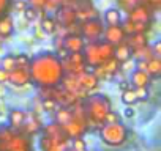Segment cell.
Listing matches in <instances>:
<instances>
[{"mask_svg": "<svg viewBox=\"0 0 161 151\" xmlns=\"http://www.w3.org/2000/svg\"><path fill=\"white\" fill-rule=\"evenodd\" d=\"M77 18H76V11L73 8V5L69 3H62L58 8H57V24H60L62 27L65 29H69L73 24H76Z\"/></svg>", "mask_w": 161, "mask_h": 151, "instance_id": "cell-9", "label": "cell"}, {"mask_svg": "<svg viewBox=\"0 0 161 151\" xmlns=\"http://www.w3.org/2000/svg\"><path fill=\"white\" fill-rule=\"evenodd\" d=\"M41 128H43V123H41L40 117L36 115V112H25V118H24V123H22L19 132H22L27 137H32L35 134H40Z\"/></svg>", "mask_w": 161, "mask_h": 151, "instance_id": "cell-8", "label": "cell"}, {"mask_svg": "<svg viewBox=\"0 0 161 151\" xmlns=\"http://www.w3.org/2000/svg\"><path fill=\"white\" fill-rule=\"evenodd\" d=\"M144 3H147L152 10H156L161 5V0H144Z\"/></svg>", "mask_w": 161, "mask_h": 151, "instance_id": "cell-40", "label": "cell"}, {"mask_svg": "<svg viewBox=\"0 0 161 151\" xmlns=\"http://www.w3.org/2000/svg\"><path fill=\"white\" fill-rule=\"evenodd\" d=\"M41 107H43V110H46L47 113H52V112L57 110L58 104H57V101H54V99H51V98H43V99H41Z\"/></svg>", "mask_w": 161, "mask_h": 151, "instance_id": "cell-28", "label": "cell"}, {"mask_svg": "<svg viewBox=\"0 0 161 151\" xmlns=\"http://www.w3.org/2000/svg\"><path fill=\"white\" fill-rule=\"evenodd\" d=\"M0 63H2V68H3L5 71H11V69L16 68V61H14V55H13V54L5 55L2 60H0Z\"/></svg>", "mask_w": 161, "mask_h": 151, "instance_id": "cell-29", "label": "cell"}, {"mask_svg": "<svg viewBox=\"0 0 161 151\" xmlns=\"http://www.w3.org/2000/svg\"><path fill=\"white\" fill-rule=\"evenodd\" d=\"M152 18H153V10L147 5V3H139L136 5L130 13H128V19L134 24H148L152 22Z\"/></svg>", "mask_w": 161, "mask_h": 151, "instance_id": "cell-7", "label": "cell"}, {"mask_svg": "<svg viewBox=\"0 0 161 151\" xmlns=\"http://www.w3.org/2000/svg\"><path fill=\"white\" fill-rule=\"evenodd\" d=\"M125 41H126V44L133 49V52L137 50V49H142V47H145V46L148 44L147 33H131V35H126Z\"/></svg>", "mask_w": 161, "mask_h": 151, "instance_id": "cell-19", "label": "cell"}, {"mask_svg": "<svg viewBox=\"0 0 161 151\" xmlns=\"http://www.w3.org/2000/svg\"><path fill=\"white\" fill-rule=\"evenodd\" d=\"M150 79H152V77L147 74V71L136 68V69L131 72V76H130V84H131L133 88H137V87H148Z\"/></svg>", "mask_w": 161, "mask_h": 151, "instance_id": "cell-18", "label": "cell"}, {"mask_svg": "<svg viewBox=\"0 0 161 151\" xmlns=\"http://www.w3.org/2000/svg\"><path fill=\"white\" fill-rule=\"evenodd\" d=\"M38 13H40V10H36L35 7H32V5H29L25 10H24V18H25V21L27 22H33L36 18H38Z\"/></svg>", "mask_w": 161, "mask_h": 151, "instance_id": "cell-30", "label": "cell"}, {"mask_svg": "<svg viewBox=\"0 0 161 151\" xmlns=\"http://www.w3.org/2000/svg\"><path fill=\"white\" fill-rule=\"evenodd\" d=\"M86 46V39L79 33H69L62 39V47H65L68 52H82Z\"/></svg>", "mask_w": 161, "mask_h": 151, "instance_id": "cell-16", "label": "cell"}, {"mask_svg": "<svg viewBox=\"0 0 161 151\" xmlns=\"http://www.w3.org/2000/svg\"><path fill=\"white\" fill-rule=\"evenodd\" d=\"M119 88H120V91H125V90L131 88V84H130V81H122V82H119Z\"/></svg>", "mask_w": 161, "mask_h": 151, "instance_id": "cell-42", "label": "cell"}, {"mask_svg": "<svg viewBox=\"0 0 161 151\" xmlns=\"http://www.w3.org/2000/svg\"><path fill=\"white\" fill-rule=\"evenodd\" d=\"M120 99H122V102H123L125 106H134L136 102H139V101H137V96H136V90H134L133 87L128 88V90H125V91H122Z\"/></svg>", "mask_w": 161, "mask_h": 151, "instance_id": "cell-26", "label": "cell"}, {"mask_svg": "<svg viewBox=\"0 0 161 151\" xmlns=\"http://www.w3.org/2000/svg\"><path fill=\"white\" fill-rule=\"evenodd\" d=\"M84 54V60H86V66H98L103 61L109 60L114 57V44L104 41V39H98V41H90L89 44L84 46L82 49Z\"/></svg>", "mask_w": 161, "mask_h": 151, "instance_id": "cell-3", "label": "cell"}, {"mask_svg": "<svg viewBox=\"0 0 161 151\" xmlns=\"http://www.w3.org/2000/svg\"><path fill=\"white\" fill-rule=\"evenodd\" d=\"M7 151H33V148H32V142L27 135H24L22 132H14L13 138L8 143Z\"/></svg>", "mask_w": 161, "mask_h": 151, "instance_id": "cell-14", "label": "cell"}, {"mask_svg": "<svg viewBox=\"0 0 161 151\" xmlns=\"http://www.w3.org/2000/svg\"><path fill=\"white\" fill-rule=\"evenodd\" d=\"M134 115H136V110H134L133 106H126V107L123 109V117H125V118H133Z\"/></svg>", "mask_w": 161, "mask_h": 151, "instance_id": "cell-37", "label": "cell"}, {"mask_svg": "<svg viewBox=\"0 0 161 151\" xmlns=\"http://www.w3.org/2000/svg\"><path fill=\"white\" fill-rule=\"evenodd\" d=\"M144 0H117V5H119V10H123L125 13H130L136 5L142 3Z\"/></svg>", "mask_w": 161, "mask_h": 151, "instance_id": "cell-27", "label": "cell"}, {"mask_svg": "<svg viewBox=\"0 0 161 151\" xmlns=\"http://www.w3.org/2000/svg\"><path fill=\"white\" fill-rule=\"evenodd\" d=\"M136 90V96H137V101H145L148 98V88L147 87H137L134 88Z\"/></svg>", "mask_w": 161, "mask_h": 151, "instance_id": "cell-34", "label": "cell"}, {"mask_svg": "<svg viewBox=\"0 0 161 151\" xmlns=\"http://www.w3.org/2000/svg\"><path fill=\"white\" fill-rule=\"evenodd\" d=\"M104 24L106 25H120L122 24V13L119 8H108L104 11Z\"/></svg>", "mask_w": 161, "mask_h": 151, "instance_id": "cell-24", "label": "cell"}, {"mask_svg": "<svg viewBox=\"0 0 161 151\" xmlns=\"http://www.w3.org/2000/svg\"><path fill=\"white\" fill-rule=\"evenodd\" d=\"M41 134L46 135L47 138H51L54 145H60V143L69 140V138L66 137L65 131L62 129V126H60L58 123H55V121L51 123V124H47V126H43V128H41Z\"/></svg>", "mask_w": 161, "mask_h": 151, "instance_id": "cell-10", "label": "cell"}, {"mask_svg": "<svg viewBox=\"0 0 161 151\" xmlns=\"http://www.w3.org/2000/svg\"><path fill=\"white\" fill-rule=\"evenodd\" d=\"M8 82V71H5L2 66H0V85Z\"/></svg>", "mask_w": 161, "mask_h": 151, "instance_id": "cell-39", "label": "cell"}, {"mask_svg": "<svg viewBox=\"0 0 161 151\" xmlns=\"http://www.w3.org/2000/svg\"><path fill=\"white\" fill-rule=\"evenodd\" d=\"M103 30H104V24L100 18H92V19H86L79 24V35L82 36L86 41H98L103 36Z\"/></svg>", "mask_w": 161, "mask_h": 151, "instance_id": "cell-5", "label": "cell"}, {"mask_svg": "<svg viewBox=\"0 0 161 151\" xmlns=\"http://www.w3.org/2000/svg\"><path fill=\"white\" fill-rule=\"evenodd\" d=\"M76 79H77V84L80 85V88H82L84 91H93L98 87V84H100L97 76L92 71H87V69L76 74Z\"/></svg>", "mask_w": 161, "mask_h": 151, "instance_id": "cell-15", "label": "cell"}, {"mask_svg": "<svg viewBox=\"0 0 161 151\" xmlns=\"http://www.w3.org/2000/svg\"><path fill=\"white\" fill-rule=\"evenodd\" d=\"M55 54H57V57H58L60 60H65V58L68 57V54H69V52H68L65 47H60V49H57V52H55Z\"/></svg>", "mask_w": 161, "mask_h": 151, "instance_id": "cell-41", "label": "cell"}, {"mask_svg": "<svg viewBox=\"0 0 161 151\" xmlns=\"http://www.w3.org/2000/svg\"><path fill=\"white\" fill-rule=\"evenodd\" d=\"M13 7V0H0V18L10 13Z\"/></svg>", "mask_w": 161, "mask_h": 151, "instance_id": "cell-32", "label": "cell"}, {"mask_svg": "<svg viewBox=\"0 0 161 151\" xmlns=\"http://www.w3.org/2000/svg\"><path fill=\"white\" fill-rule=\"evenodd\" d=\"M14 32V21L10 14L0 18V38H8Z\"/></svg>", "mask_w": 161, "mask_h": 151, "instance_id": "cell-21", "label": "cell"}, {"mask_svg": "<svg viewBox=\"0 0 161 151\" xmlns=\"http://www.w3.org/2000/svg\"><path fill=\"white\" fill-rule=\"evenodd\" d=\"M29 5L35 7L36 10H44V7H46V0H30V3H29Z\"/></svg>", "mask_w": 161, "mask_h": 151, "instance_id": "cell-38", "label": "cell"}, {"mask_svg": "<svg viewBox=\"0 0 161 151\" xmlns=\"http://www.w3.org/2000/svg\"><path fill=\"white\" fill-rule=\"evenodd\" d=\"M114 58L119 63H128L133 58V49L126 44V41H122L114 46Z\"/></svg>", "mask_w": 161, "mask_h": 151, "instance_id": "cell-17", "label": "cell"}, {"mask_svg": "<svg viewBox=\"0 0 161 151\" xmlns=\"http://www.w3.org/2000/svg\"><path fill=\"white\" fill-rule=\"evenodd\" d=\"M29 7V2L27 0H13V10L16 13H24V10Z\"/></svg>", "mask_w": 161, "mask_h": 151, "instance_id": "cell-33", "label": "cell"}, {"mask_svg": "<svg viewBox=\"0 0 161 151\" xmlns=\"http://www.w3.org/2000/svg\"><path fill=\"white\" fill-rule=\"evenodd\" d=\"M73 151H89L87 148H82V149H73Z\"/></svg>", "mask_w": 161, "mask_h": 151, "instance_id": "cell-44", "label": "cell"}, {"mask_svg": "<svg viewBox=\"0 0 161 151\" xmlns=\"http://www.w3.org/2000/svg\"><path fill=\"white\" fill-rule=\"evenodd\" d=\"M76 11V18L79 21H86V19H92V18H98L97 16V10L92 5L90 0H77L76 5L73 7Z\"/></svg>", "mask_w": 161, "mask_h": 151, "instance_id": "cell-11", "label": "cell"}, {"mask_svg": "<svg viewBox=\"0 0 161 151\" xmlns=\"http://www.w3.org/2000/svg\"><path fill=\"white\" fill-rule=\"evenodd\" d=\"M150 49L155 57H161V41H155L153 46H150Z\"/></svg>", "mask_w": 161, "mask_h": 151, "instance_id": "cell-36", "label": "cell"}, {"mask_svg": "<svg viewBox=\"0 0 161 151\" xmlns=\"http://www.w3.org/2000/svg\"><path fill=\"white\" fill-rule=\"evenodd\" d=\"M8 82L14 87H22L30 84V74H29V66L27 68H19L16 66L14 69L8 71Z\"/></svg>", "mask_w": 161, "mask_h": 151, "instance_id": "cell-13", "label": "cell"}, {"mask_svg": "<svg viewBox=\"0 0 161 151\" xmlns=\"http://www.w3.org/2000/svg\"><path fill=\"white\" fill-rule=\"evenodd\" d=\"M144 71H147V74L150 77H158L161 74V58L159 57H152L145 61V68Z\"/></svg>", "mask_w": 161, "mask_h": 151, "instance_id": "cell-22", "label": "cell"}, {"mask_svg": "<svg viewBox=\"0 0 161 151\" xmlns=\"http://www.w3.org/2000/svg\"><path fill=\"white\" fill-rule=\"evenodd\" d=\"M104 41L111 43V44H119L122 41H125L126 38V33L123 30L122 25H106L104 30H103V36H101Z\"/></svg>", "mask_w": 161, "mask_h": 151, "instance_id": "cell-12", "label": "cell"}, {"mask_svg": "<svg viewBox=\"0 0 161 151\" xmlns=\"http://www.w3.org/2000/svg\"><path fill=\"white\" fill-rule=\"evenodd\" d=\"M57 22L52 16H43L41 22H40V29L46 33V35H54L57 32Z\"/></svg>", "mask_w": 161, "mask_h": 151, "instance_id": "cell-25", "label": "cell"}, {"mask_svg": "<svg viewBox=\"0 0 161 151\" xmlns=\"http://www.w3.org/2000/svg\"><path fill=\"white\" fill-rule=\"evenodd\" d=\"M120 65H122V63H119V61L112 57V58L103 61L101 65L93 66V68H92V69H93L92 72L98 77V81H111V79H114V76L120 71Z\"/></svg>", "mask_w": 161, "mask_h": 151, "instance_id": "cell-6", "label": "cell"}, {"mask_svg": "<svg viewBox=\"0 0 161 151\" xmlns=\"http://www.w3.org/2000/svg\"><path fill=\"white\" fill-rule=\"evenodd\" d=\"M0 115H3V106H2V102H0Z\"/></svg>", "mask_w": 161, "mask_h": 151, "instance_id": "cell-43", "label": "cell"}, {"mask_svg": "<svg viewBox=\"0 0 161 151\" xmlns=\"http://www.w3.org/2000/svg\"><path fill=\"white\" fill-rule=\"evenodd\" d=\"M24 118H25V110H21V109H13L10 110V115H8V121H10V128L16 132H19L22 123H24Z\"/></svg>", "mask_w": 161, "mask_h": 151, "instance_id": "cell-20", "label": "cell"}, {"mask_svg": "<svg viewBox=\"0 0 161 151\" xmlns=\"http://www.w3.org/2000/svg\"><path fill=\"white\" fill-rule=\"evenodd\" d=\"M16 131H13L10 126L7 124H0V151H7L10 140L13 138Z\"/></svg>", "mask_w": 161, "mask_h": 151, "instance_id": "cell-23", "label": "cell"}, {"mask_svg": "<svg viewBox=\"0 0 161 151\" xmlns=\"http://www.w3.org/2000/svg\"><path fill=\"white\" fill-rule=\"evenodd\" d=\"M29 74L30 82L38 88H51L58 87L65 76L62 60L55 52L43 50L38 52L29 61Z\"/></svg>", "mask_w": 161, "mask_h": 151, "instance_id": "cell-1", "label": "cell"}, {"mask_svg": "<svg viewBox=\"0 0 161 151\" xmlns=\"http://www.w3.org/2000/svg\"><path fill=\"white\" fill-rule=\"evenodd\" d=\"M14 61H16V66H19V68H27L30 58H29V55H25V54H16V55H14Z\"/></svg>", "mask_w": 161, "mask_h": 151, "instance_id": "cell-31", "label": "cell"}, {"mask_svg": "<svg viewBox=\"0 0 161 151\" xmlns=\"http://www.w3.org/2000/svg\"><path fill=\"white\" fill-rule=\"evenodd\" d=\"M114 121H120V117L115 113V112H108L106 118H104V123H114Z\"/></svg>", "mask_w": 161, "mask_h": 151, "instance_id": "cell-35", "label": "cell"}, {"mask_svg": "<svg viewBox=\"0 0 161 151\" xmlns=\"http://www.w3.org/2000/svg\"><path fill=\"white\" fill-rule=\"evenodd\" d=\"M100 138L109 146H122L128 140V128L122 121L104 123L100 126Z\"/></svg>", "mask_w": 161, "mask_h": 151, "instance_id": "cell-4", "label": "cell"}, {"mask_svg": "<svg viewBox=\"0 0 161 151\" xmlns=\"http://www.w3.org/2000/svg\"><path fill=\"white\" fill-rule=\"evenodd\" d=\"M82 106L89 126H97V128L104 124V118L108 112H111L112 109V102L106 95H92L86 101H82Z\"/></svg>", "mask_w": 161, "mask_h": 151, "instance_id": "cell-2", "label": "cell"}]
</instances>
